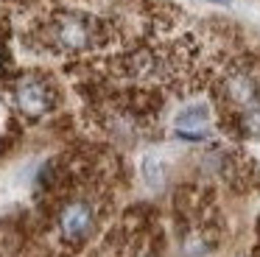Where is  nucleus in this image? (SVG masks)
I'll use <instances>...</instances> for the list:
<instances>
[{"mask_svg":"<svg viewBox=\"0 0 260 257\" xmlns=\"http://www.w3.org/2000/svg\"><path fill=\"white\" fill-rule=\"evenodd\" d=\"M14 98H17L20 112H25L28 117L45 115L53 104V95H51V89H48V84L40 81V78H34V76L20 78L17 87H14Z\"/></svg>","mask_w":260,"mask_h":257,"instance_id":"nucleus-1","label":"nucleus"},{"mask_svg":"<svg viewBox=\"0 0 260 257\" xmlns=\"http://www.w3.org/2000/svg\"><path fill=\"white\" fill-rule=\"evenodd\" d=\"M92 223H95V212H92V207L87 201L64 204V210L59 212V229H62L64 240H70V243L84 240L92 232Z\"/></svg>","mask_w":260,"mask_h":257,"instance_id":"nucleus-2","label":"nucleus"},{"mask_svg":"<svg viewBox=\"0 0 260 257\" xmlns=\"http://www.w3.org/2000/svg\"><path fill=\"white\" fill-rule=\"evenodd\" d=\"M53 37H56V45L64 50H81L90 45L92 39V22L87 20L84 14H68L56 22L53 28Z\"/></svg>","mask_w":260,"mask_h":257,"instance_id":"nucleus-3","label":"nucleus"},{"mask_svg":"<svg viewBox=\"0 0 260 257\" xmlns=\"http://www.w3.org/2000/svg\"><path fill=\"white\" fill-rule=\"evenodd\" d=\"M176 134L182 140H202L207 134V106L196 104L176 115Z\"/></svg>","mask_w":260,"mask_h":257,"instance_id":"nucleus-4","label":"nucleus"},{"mask_svg":"<svg viewBox=\"0 0 260 257\" xmlns=\"http://www.w3.org/2000/svg\"><path fill=\"white\" fill-rule=\"evenodd\" d=\"M241 126H243V132H246V134H260V101L243 109Z\"/></svg>","mask_w":260,"mask_h":257,"instance_id":"nucleus-5","label":"nucleus"},{"mask_svg":"<svg viewBox=\"0 0 260 257\" xmlns=\"http://www.w3.org/2000/svg\"><path fill=\"white\" fill-rule=\"evenodd\" d=\"M210 3H218V6H230L232 0H210Z\"/></svg>","mask_w":260,"mask_h":257,"instance_id":"nucleus-6","label":"nucleus"}]
</instances>
